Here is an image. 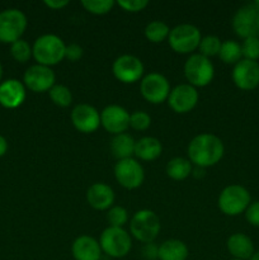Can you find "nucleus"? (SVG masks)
<instances>
[{"label": "nucleus", "mask_w": 259, "mask_h": 260, "mask_svg": "<svg viewBox=\"0 0 259 260\" xmlns=\"http://www.w3.org/2000/svg\"><path fill=\"white\" fill-rule=\"evenodd\" d=\"M223 152L225 146L222 140L212 134L197 135L188 145L189 161L203 169L217 164L222 159Z\"/></svg>", "instance_id": "nucleus-1"}, {"label": "nucleus", "mask_w": 259, "mask_h": 260, "mask_svg": "<svg viewBox=\"0 0 259 260\" xmlns=\"http://www.w3.org/2000/svg\"><path fill=\"white\" fill-rule=\"evenodd\" d=\"M66 45L56 35H42L35 41L32 46V53L37 63L43 66L57 65L65 58Z\"/></svg>", "instance_id": "nucleus-2"}, {"label": "nucleus", "mask_w": 259, "mask_h": 260, "mask_svg": "<svg viewBox=\"0 0 259 260\" xmlns=\"http://www.w3.org/2000/svg\"><path fill=\"white\" fill-rule=\"evenodd\" d=\"M160 229V218L151 210L137 211L130 221V233L140 243H154Z\"/></svg>", "instance_id": "nucleus-3"}, {"label": "nucleus", "mask_w": 259, "mask_h": 260, "mask_svg": "<svg viewBox=\"0 0 259 260\" xmlns=\"http://www.w3.org/2000/svg\"><path fill=\"white\" fill-rule=\"evenodd\" d=\"M102 251L109 258H124L132 249L131 235L123 228L108 226L99 239Z\"/></svg>", "instance_id": "nucleus-4"}, {"label": "nucleus", "mask_w": 259, "mask_h": 260, "mask_svg": "<svg viewBox=\"0 0 259 260\" xmlns=\"http://www.w3.org/2000/svg\"><path fill=\"white\" fill-rule=\"evenodd\" d=\"M250 194L243 185L231 184L223 188L218 196V208L226 216H239L250 205Z\"/></svg>", "instance_id": "nucleus-5"}, {"label": "nucleus", "mask_w": 259, "mask_h": 260, "mask_svg": "<svg viewBox=\"0 0 259 260\" xmlns=\"http://www.w3.org/2000/svg\"><path fill=\"white\" fill-rule=\"evenodd\" d=\"M201 30L196 25L189 23H183V24L175 25L170 29L168 42L174 52L180 55H187L196 51L200 46Z\"/></svg>", "instance_id": "nucleus-6"}, {"label": "nucleus", "mask_w": 259, "mask_h": 260, "mask_svg": "<svg viewBox=\"0 0 259 260\" xmlns=\"http://www.w3.org/2000/svg\"><path fill=\"white\" fill-rule=\"evenodd\" d=\"M184 76L188 84L197 86H207L215 76V68L210 58L201 53H192L184 63Z\"/></svg>", "instance_id": "nucleus-7"}, {"label": "nucleus", "mask_w": 259, "mask_h": 260, "mask_svg": "<svg viewBox=\"0 0 259 260\" xmlns=\"http://www.w3.org/2000/svg\"><path fill=\"white\" fill-rule=\"evenodd\" d=\"M27 24V17L22 10L10 8L0 12V42L12 45L20 40Z\"/></svg>", "instance_id": "nucleus-8"}, {"label": "nucleus", "mask_w": 259, "mask_h": 260, "mask_svg": "<svg viewBox=\"0 0 259 260\" xmlns=\"http://www.w3.org/2000/svg\"><path fill=\"white\" fill-rule=\"evenodd\" d=\"M233 29L243 40L251 37L259 38V8L253 3L243 5L234 14Z\"/></svg>", "instance_id": "nucleus-9"}, {"label": "nucleus", "mask_w": 259, "mask_h": 260, "mask_svg": "<svg viewBox=\"0 0 259 260\" xmlns=\"http://www.w3.org/2000/svg\"><path fill=\"white\" fill-rule=\"evenodd\" d=\"M170 84L163 74L150 73L141 79L140 93L142 98L151 104H161L168 101L170 94Z\"/></svg>", "instance_id": "nucleus-10"}, {"label": "nucleus", "mask_w": 259, "mask_h": 260, "mask_svg": "<svg viewBox=\"0 0 259 260\" xmlns=\"http://www.w3.org/2000/svg\"><path fill=\"white\" fill-rule=\"evenodd\" d=\"M116 180L126 189H136L141 187L145 179V172L142 165L134 157L118 160L114 165Z\"/></svg>", "instance_id": "nucleus-11"}, {"label": "nucleus", "mask_w": 259, "mask_h": 260, "mask_svg": "<svg viewBox=\"0 0 259 260\" xmlns=\"http://www.w3.org/2000/svg\"><path fill=\"white\" fill-rule=\"evenodd\" d=\"M114 78L123 84H134L142 79L144 63L134 55H121L113 61L112 65Z\"/></svg>", "instance_id": "nucleus-12"}, {"label": "nucleus", "mask_w": 259, "mask_h": 260, "mask_svg": "<svg viewBox=\"0 0 259 260\" xmlns=\"http://www.w3.org/2000/svg\"><path fill=\"white\" fill-rule=\"evenodd\" d=\"M56 75L53 70L48 66L36 65L29 66L23 75V84L25 88L35 93H45L55 85Z\"/></svg>", "instance_id": "nucleus-13"}, {"label": "nucleus", "mask_w": 259, "mask_h": 260, "mask_svg": "<svg viewBox=\"0 0 259 260\" xmlns=\"http://www.w3.org/2000/svg\"><path fill=\"white\" fill-rule=\"evenodd\" d=\"M198 91L190 84H179L170 90L168 104L175 113L184 114L192 111L198 103Z\"/></svg>", "instance_id": "nucleus-14"}, {"label": "nucleus", "mask_w": 259, "mask_h": 260, "mask_svg": "<svg viewBox=\"0 0 259 260\" xmlns=\"http://www.w3.org/2000/svg\"><path fill=\"white\" fill-rule=\"evenodd\" d=\"M101 124L113 136L124 134L130 127V113L126 108L118 104L107 106L101 112Z\"/></svg>", "instance_id": "nucleus-15"}, {"label": "nucleus", "mask_w": 259, "mask_h": 260, "mask_svg": "<svg viewBox=\"0 0 259 260\" xmlns=\"http://www.w3.org/2000/svg\"><path fill=\"white\" fill-rule=\"evenodd\" d=\"M70 118L74 127L81 134H91L101 126V113L90 104L81 103L74 107Z\"/></svg>", "instance_id": "nucleus-16"}, {"label": "nucleus", "mask_w": 259, "mask_h": 260, "mask_svg": "<svg viewBox=\"0 0 259 260\" xmlns=\"http://www.w3.org/2000/svg\"><path fill=\"white\" fill-rule=\"evenodd\" d=\"M233 81L241 90H253L259 85V63L241 58L233 69Z\"/></svg>", "instance_id": "nucleus-17"}, {"label": "nucleus", "mask_w": 259, "mask_h": 260, "mask_svg": "<svg viewBox=\"0 0 259 260\" xmlns=\"http://www.w3.org/2000/svg\"><path fill=\"white\" fill-rule=\"evenodd\" d=\"M25 101V86L17 79H8L0 84V106L8 109L18 108Z\"/></svg>", "instance_id": "nucleus-18"}, {"label": "nucleus", "mask_w": 259, "mask_h": 260, "mask_svg": "<svg viewBox=\"0 0 259 260\" xmlns=\"http://www.w3.org/2000/svg\"><path fill=\"white\" fill-rule=\"evenodd\" d=\"M86 202L91 208L108 211L114 203V192L106 183H94L86 190Z\"/></svg>", "instance_id": "nucleus-19"}, {"label": "nucleus", "mask_w": 259, "mask_h": 260, "mask_svg": "<svg viewBox=\"0 0 259 260\" xmlns=\"http://www.w3.org/2000/svg\"><path fill=\"white\" fill-rule=\"evenodd\" d=\"M71 253L75 260H101L103 255L99 241L88 235H81L74 240Z\"/></svg>", "instance_id": "nucleus-20"}, {"label": "nucleus", "mask_w": 259, "mask_h": 260, "mask_svg": "<svg viewBox=\"0 0 259 260\" xmlns=\"http://www.w3.org/2000/svg\"><path fill=\"white\" fill-rule=\"evenodd\" d=\"M226 248L234 259L250 260L254 255V244L248 235L241 233L233 234L226 241Z\"/></svg>", "instance_id": "nucleus-21"}, {"label": "nucleus", "mask_w": 259, "mask_h": 260, "mask_svg": "<svg viewBox=\"0 0 259 260\" xmlns=\"http://www.w3.org/2000/svg\"><path fill=\"white\" fill-rule=\"evenodd\" d=\"M163 145L156 137H141L135 144V156L144 161H152L161 155Z\"/></svg>", "instance_id": "nucleus-22"}, {"label": "nucleus", "mask_w": 259, "mask_h": 260, "mask_svg": "<svg viewBox=\"0 0 259 260\" xmlns=\"http://www.w3.org/2000/svg\"><path fill=\"white\" fill-rule=\"evenodd\" d=\"M189 255L188 246L178 239H169L164 243L160 244L159 254L157 259L159 260H187Z\"/></svg>", "instance_id": "nucleus-23"}, {"label": "nucleus", "mask_w": 259, "mask_h": 260, "mask_svg": "<svg viewBox=\"0 0 259 260\" xmlns=\"http://www.w3.org/2000/svg\"><path fill=\"white\" fill-rule=\"evenodd\" d=\"M135 144L136 141L128 134L114 135L111 140V152L117 160H124L135 155Z\"/></svg>", "instance_id": "nucleus-24"}, {"label": "nucleus", "mask_w": 259, "mask_h": 260, "mask_svg": "<svg viewBox=\"0 0 259 260\" xmlns=\"http://www.w3.org/2000/svg\"><path fill=\"white\" fill-rule=\"evenodd\" d=\"M193 164L189 159L184 157H173L167 164V174L173 180H184L192 174Z\"/></svg>", "instance_id": "nucleus-25"}, {"label": "nucleus", "mask_w": 259, "mask_h": 260, "mask_svg": "<svg viewBox=\"0 0 259 260\" xmlns=\"http://www.w3.org/2000/svg\"><path fill=\"white\" fill-rule=\"evenodd\" d=\"M218 57H220L221 61H223L225 63H229V65H236V63L241 60V57H243V53H241V45L233 40L223 41V42L221 43Z\"/></svg>", "instance_id": "nucleus-26"}, {"label": "nucleus", "mask_w": 259, "mask_h": 260, "mask_svg": "<svg viewBox=\"0 0 259 260\" xmlns=\"http://www.w3.org/2000/svg\"><path fill=\"white\" fill-rule=\"evenodd\" d=\"M145 37L152 43H160L168 40L170 33L169 25L163 20H152L145 27Z\"/></svg>", "instance_id": "nucleus-27"}, {"label": "nucleus", "mask_w": 259, "mask_h": 260, "mask_svg": "<svg viewBox=\"0 0 259 260\" xmlns=\"http://www.w3.org/2000/svg\"><path fill=\"white\" fill-rule=\"evenodd\" d=\"M51 101L53 104L61 108H66L73 103V93L68 86L62 85V84H55L52 88L48 90Z\"/></svg>", "instance_id": "nucleus-28"}, {"label": "nucleus", "mask_w": 259, "mask_h": 260, "mask_svg": "<svg viewBox=\"0 0 259 260\" xmlns=\"http://www.w3.org/2000/svg\"><path fill=\"white\" fill-rule=\"evenodd\" d=\"M10 55L17 62L24 63L33 56L32 47L27 41L20 38V40L15 41L14 43L10 45Z\"/></svg>", "instance_id": "nucleus-29"}, {"label": "nucleus", "mask_w": 259, "mask_h": 260, "mask_svg": "<svg viewBox=\"0 0 259 260\" xmlns=\"http://www.w3.org/2000/svg\"><path fill=\"white\" fill-rule=\"evenodd\" d=\"M221 43L222 42H221V40L217 36H206V37H202V40H201L198 50H200L201 55H203L205 57H213V56H218Z\"/></svg>", "instance_id": "nucleus-30"}, {"label": "nucleus", "mask_w": 259, "mask_h": 260, "mask_svg": "<svg viewBox=\"0 0 259 260\" xmlns=\"http://www.w3.org/2000/svg\"><path fill=\"white\" fill-rule=\"evenodd\" d=\"M116 3L113 0H84L81 2V5L86 12L91 13L95 15L107 14L112 10Z\"/></svg>", "instance_id": "nucleus-31"}, {"label": "nucleus", "mask_w": 259, "mask_h": 260, "mask_svg": "<svg viewBox=\"0 0 259 260\" xmlns=\"http://www.w3.org/2000/svg\"><path fill=\"white\" fill-rule=\"evenodd\" d=\"M107 221L112 228H123L128 221V212L122 206H112L107 211Z\"/></svg>", "instance_id": "nucleus-32"}, {"label": "nucleus", "mask_w": 259, "mask_h": 260, "mask_svg": "<svg viewBox=\"0 0 259 260\" xmlns=\"http://www.w3.org/2000/svg\"><path fill=\"white\" fill-rule=\"evenodd\" d=\"M151 124V117L145 111H135L130 114V127L136 131H145Z\"/></svg>", "instance_id": "nucleus-33"}, {"label": "nucleus", "mask_w": 259, "mask_h": 260, "mask_svg": "<svg viewBox=\"0 0 259 260\" xmlns=\"http://www.w3.org/2000/svg\"><path fill=\"white\" fill-rule=\"evenodd\" d=\"M241 53L245 60L256 61L259 58V38H246L241 43Z\"/></svg>", "instance_id": "nucleus-34"}, {"label": "nucleus", "mask_w": 259, "mask_h": 260, "mask_svg": "<svg viewBox=\"0 0 259 260\" xmlns=\"http://www.w3.org/2000/svg\"><path fill=\"white\" fill-rule=\"evenodd\" d=\"M117 5L122 8L124 12L137 13L144 10L149 5V2L147 0H119L117 2Z\"/></svg>", "instance_id": "nucleus-35"}, {"label": "nucleus", "mask_w": 259, "mask_h": 260, "mask_svg": "<svg viewBox=\"0 0 259 260\" xmlns=\"http://www.w3.org/2000/svg\"><path fill=\"white\" fill-rule=\"evenodd\" d=\"M245 218L251 226L259 228V201L250 203L245 211Z\"/></svg>", "instance_id": "nucleus-36"}, {"label": "nucleus", "mask_w": 259, "mask_h": 260, "mask_svg": "<svg viewBox=\"0 0 259 260\" xmlns=\"http://www.w3.org/2000/svg\"><path fill=\"white\" fill-rule=\"evenodd\" d=\"M83 47L78 43H70V45H66L65 48V58H68L71 62H75L79 61L83 57Z\"/></svg>", "instance_id": "nucleus-37"}, {"label": "nucleus", "mask_w": 259, "mask_h": 260, "mask_svg": "<svg viewBox=\"0 0 259 260\" xmlns=\"http://www.w3.org/2000/svg\"><path fill=\"white\" fill-rule=\"evenodd\" d=\"M141 253L146 260H156L157 254H159V246L155 245L154 243H147L142 246Z\"/></svg>", "instance_id": "nucleus-38"}, {"label": "nucleus", "mask_w": 259, "mask_h": 260, "mask_svg": "<svg viewBox=\"0 0 259 260\" xmlns=\"http://www.w3.org/2000/svg\"><path fill=\"white\" fill-rule=\"evenodd\" d=\"M69 4L68 0H45V5L50 9L60 10Z\"/></svg>", "instance_id": "nucleus-39"}, {"label": "nucleus", "mask_w": 259, "mask_h": 260, "mask_svg": "<svg viewBox=\"0 0 259 260\" xmlns=\"http://www.w3.org/2000/svg\"><path fill=\"white\" fill-rule=\"evenodd\" d=\"M8 151V141L3 135H0V157L4 156Z\"/></svg>", "instance_id": "nucleus-40"}, {"label": "nucleus", "mask_w": 259, "mask_h": 260, "mask_svg": "<svg viewBox=\"0 0 259 260\" xmlns=\"http://www.w3.org/2000/svg\"><path fill=\"white\" fill-rule=\"evenodd\" d=\"M206 174V170L203 169V168H200V167H195L192 169V174L195 178H203Z\"/></svg>", "instance_id": "nucleus-41"}, {"label": "nucleus", "mask_w": 259, "mask_h": 260, "mask_svg": "<svg viewBox=\"0 0 259 260\" xmlns=\"http://www.w3.org/2000/svg\"><path fill=\"white\" fill-rule=\"evenodd\" d=\"M250 260H259V251H256V253H254V255L251 256Z\"/></svg>", "instance_id": "nucleus-42"}, {"label": "nucleus", "mask_w": 259, "mask_h": 260, "mask_svg": "<svg viewBox=\"0 0 259 260\" xmlns=\"http://www.w3.org/2000/svg\"><path fill=\"white\" fill-rule=\"evenodd\" d=\"M2 78H3V66L2 63H0V81H2Z\"/></svg>", "instance_id": "nucleus-43"}, {"label": "nucleus", "mask_w": 259, "mask_h": 260, "mask_svg": "<svg viewBox=\"0 0 259 260\" xmlns=\"http://www.w3.org/2000/svg\"><path fill=\"white\" fill-rule=\"evenodd\" d=\"M253 4L255 5L256 8H259V0H255V2H253Z\"/></svg>", "instance_id": "nucleus-44"}, {"label": "nucleus", "mask_w": 259, "mask_h": 260, "mask_svg": "<svg viewBox=\"0 0 259 260\" xmlns=\"http://www.w3.org/2000/svg\"><path fill=\"white\" fill-rule=\"evenodd\" d=\"M230 260H240V259H234V258H233V259H230Z\"/></svg>", "instance_id": "nucleus-45"}]
</instances>
